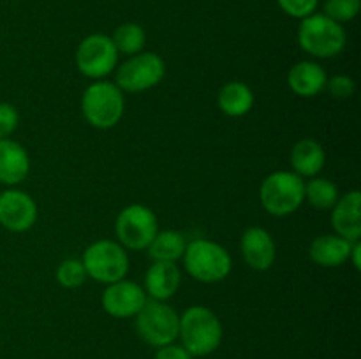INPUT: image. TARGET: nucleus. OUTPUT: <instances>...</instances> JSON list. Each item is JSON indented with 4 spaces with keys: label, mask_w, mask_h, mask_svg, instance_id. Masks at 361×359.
Listing matches in <instances>:
<instances>
[{
    "label": "nucleus",
    "mask_w": 361,
    "mask_h": 359,
    "mask_svg": "<svg viewBox=\"0 0 361 359\" xmlns=\"http://www.w3.org/2000/svg\"><path fill=\"white\" fill-rule=\"evenodd\" d=\"M259 201L274 217H288L305 201V182L293 171L271 172L261 183Z\"/></svg>",
    "instance_id": "obj_4"
},
{
    "label": "nucleus",
    "mask_w": 361,
    "mask_h": 359,
    "mask_svg": "<svg viewBox=\"0 0 361 359\" xmlns=\"http://www.w3.org/2000/svg\"><path fill=\"white\" fill-rule=\"evenodd\" d=\"M331 225L335 232L348 241H360L361 238V194L351 190L338 197L331 208Z\"/></svg>",
    "instance_id": "obj_14"
},
{
    "label": "nucleus",
    "mask_w": 361,
    "mask_h": 359,
    "mask_svg": "<svg viewBox=\"0 0 361 359\" xmlns=\"http://www.w3.org/2000/svg\"><path fill=\"white\" fill-rule=\"evenodd\" d=\"M154 359H192V355L183 345H176L173 341V344L164 345V347H159Z\"/></svg>",
    "instance_id": "obj_29"
},
{
    "label": "nucleus",
    "mask_w": 361,
    "mask_h": 359,
    "mask_svg": "<svg viewBox=\"0 0 361 359\" xmlns=\"http://www.w3.org/2000/svg\"><path fill=\"white\" fill-rule=\"evenodd\" d=\"M147 301L148 296L145 289L136 282L126 280V278L106 285L101 298L104 312L115 319L136 317Z\"/></svg>",
    "instance_id": "obj_11"
},
{
    "label": "nucleus",
    "mask_w": 361,
    "mask_h": 359,
    "mask_svg": "<svg viewBox=\"0 0 361 359\" xmlns=\"http://www.w3.org/2000/svg\"><path fill=\"white\" fill-rule=\"evenodd\" d=\"M328 76L323 67L316 62L295 63L288 74V84L291 92H295L300 97H316L326 88Z\"/></svg>",
    "instance_id": "obj_18"
},
{
    "label": "nucleus",
    "mask_w": 361,
    "mask_h": 359,
    "mask_svg": "<svg viewBox=\"0 0 361 359\" xmlns=\"http://www.w3.org/2000/svg\"><path fill=\"white\" fill-rule=\"evenodd\" d=\"M136 329L152 347L173 344L180 333V315L166 301L148 299L136 315Z\"/></svg>",
    "instance_id": "obj_7"
},
{
    "label": "nucleus",
    "mask_w": 361,
    "mask_h": 359,
    "mask_svg": "<svg viewBox=\"0 0 361 359\" xmlns=\"http://www.w3.org/2000/svg\"><path fill=\"white\" fill-rule=\"evenodd\" d=\"M20 123V115L16 108L7 102H0V139H7L16 130Z\"/></svg>",
    "instance_id": "obj_28"
},
{
    "label": "nucleus",
    "mask_w": 361,
    "mask_h": 359,
    "mask_svg": "<svg viewBox=\"0 0 361 359\" xmlns=\"http://www.w3.org/2000/svg\"><path fill=\"white\" fill-rule=\"evenodd\" d=\"M240 248L245 263L256 271H267L274 266L277 257V246L267 229L259 225L245 229L240 239Z\"/></svg>",
    "instance_id": "obj_13"
},
{
    "label": "nucleus",
    "mask_w": 361,
    "mask_h": 359,
    "mask_svg": "<svg viewBox=\"0 0 361 359\" xmlns=\"http://www.w3.org/2000/svg\"><path fill=\"white\" fill-rule=\"evenodd\" d=\"M37 220V204L23 190L0 194V224L13 232H25Z\"/></svg>",
    "instance_id": "obj_12"
},
{
    "label": "nucleus",
    "mask_w": 361,
    "mask_h": 359,
    "mask_svg": "<svg viewBox=\"0 0 361 359\" xmlns=\"http://www.w3.org/2000/svg\"><path fill=\"white\" fill-rule=\"evenodd\" d=\"M353 243L338 234H324L310 243L309 256L314 264L321 267H338L349 260Z\"/></svg>",
    "instance_id": "obj_17"
},
{
    "label": "nucleus",
    "mask_w": 361,
    "mask_h": 359,
    "mask_svg": "<svg viewBox=\"0 0 361 359\" xmlns=\"http://www.w3.org/2000/svg\"><path fill=\"white\" fill-rule=\"evenodd\" d=\"M217 106L224 115L240 118L254 106V92L242 81H228L217 94Z\"/></svg>",
    "instance_id": "obj_20"
},
{
    "label": "nucleus",
    "mask_w": 361,
    "mask_h": 359,
    "mask_svg": "<svg viewBox=\"0 0 361 359\" xmlns=\"http://www.w3.org/2000/svg\"><path fill=\"white\" fill-rule=\"evenodd\" d=\"M30 171V157L20 143L13 139H0V183L18 185Z\"/></svg>",
    "instance_id": "obj_16"
},
{
    "label": "nucleus",
    "mask_w": 361,
    "mask_h": 359,
    "mask_svg": "<svg viewBox=\"0 0 361 359\" xmlns=\"http://www.w3.org/2000/svg\"><path fill=\"white\" fill-rule=\"evenodd\" d=\"M338 197V187L326 178H312L305 185V199L316 210H331Z\"/></svg>",
    "instance_id": "obj_23"
},
{
    "label": "nucleus",
    "mask_w": 361,
    "mask_h": 359,
    "mask_svg": "<svg viewBox=\"0 0 361 359\" xmlns=\"http://www.w3.org/2000/svg\"><path fill=\"white\" fill-rule=\"evenodd\" d=\"M348 35L344 27L324 14H310L298 27V44L316 58H331L344 51Z\"/></svg>",
    "instance_id": "obj_3"
},
{
    "label": "nucleus",
    "mask_w": 361,
    "mask_h": 359,
    "mask_svg": "<svg viewBox=\"0 0 361 359\" xmlns=\"http://www.w3.org/2000/svg\"><path fill=\"white\" fill-rule=\"evenodd\" d=\"M324 90L330 92L331 97L335 99H349L355 95L356 92V83L351 76H345V74H337L334 77H328L326 88Z\"/></svg>",
    "instance_id": "obj_27"
},
{
    "label": "nucleus",
    "mask_w": 361,
    "mask_h": 359,
    "mask_svg": "<svg viewBox=\"0 0 361 359\" xmlns=\"http://www.w3.org/2000/svg\"><path fill=\"white\" fill-rule=\"evenodd\" d=\"M326 153L319 141L314 137H303L296 141L291 150V165L293 172L302 178H316L324 168Z\"/></svg>",
    "instance_id": "obj_19"
},
{
    "label": "nucleus",
    "mask_w": 361,
    "mask_h": 359,
    "mask_svg": "<svg viewBox=\"0 0 361 359\" xmlns=\"http://www.w3.org/2000/svg\"><path fill=\"white\" fill-rule=\"evenodd\" d=\"M361 9V0H324L323 11L324 16L337 23H348L358 16Z\"/></svg>",
    "instance_id": "obj_25"
},
{
    "label": "nucleus",
    "mask_w": 361,
    "mask_h": 359,
    "mask_svg": "<svg viewBox=\"0 0 361 359\" xmlns=\"http://www.w3.org/2000/svg\"><path fill=\"white\" fill-rule=\"evenodd\" d=\"M118 63V51L111 37L104 34H92L80 42L76 49V67L90 80H102Z\"/></svg>",
    "instance_id": "obj_10"
},
{
    "label": "nucleus",
    "mask_w": 361,
    "mask_h": 359,
    "mask_svg": "<svg viewBox=\"0 0 361 359\" xmlns=\"http://www.w3.org/2000/svg\"><path fill=\"white\" fill-rule=\"evenodd\" d=\"M361 243L360 241H355L353 243V248H351V253H349V260L353 263V266H355L356 271L361 270Z\"/></svg>",
    "instance_id": "obj_30"
},
{
    "label": "nucleus",
    "mask_w": 361,
    "mask_h": 359,
    "mask_svg": "<svg viewBox=\"0 0 361 359\" xmlns=\"http://www.w3.org/2000/svg\"><path fill=\"white\" fill-rule=\"evenodd\" d=\"M111 41L118 55L122 53V55L133 56L143 51L145 44H147V32L137 23H123L116 27Z\"/></svg>",
    "instance_id": "obj_22"
},
{
    "label": "nucleus",
    "mask_w": 361,
    "mask_h": 359,
    "mask_svg": "<svg viewBox=\"0 0 361 359\" xmlns=\"http://www.w3.org/2000/svg\"><path fill=\"white\" fill-rule=\"evenodd\" d=\"M182 259L187 273L201 284L222 282L233 267L228 250L212 239L197 238L187 243Z\"/></svg>",
    "instance_id": "obj_2"
},
{
    "label": "nucleus",
    "mask_w": 361,
    "mask_h": 359,
    "mask_svg": "<svg viewBox=\"0 0 361 359\" xmlns=\"http://www.w3.org/2000/svg\"><path fill=\"white\" fill-rule=\"evenodd\" d=\"M123 109H126L123 92L115 83L108 81L92 83L81 97V113L95 129H113L122 120Z\"/></svg>",
    "instance_id": "obj_5"
},
{
    "label": "nucleus",
    "mask_w": 361,
    "mask_h": 359,
    "mask_svg": "<svg viewBox=\"0 0 361 359\" xmlns=\"http://www.w3.org/2000/svg\"><path fill=\"white\" fill-rule=\"evenodd\" d=\"M187 241L178 231H159L148 245V256L159 263H176L185 252Z\"/></svg>",
    "instance_id": "obj_21"
},
{
    "label": "nucleus",
    "mask_w": 361,
    "mask_h": 359,
    "mask_svg": "<svg viewBox=\"0 0 361 359\" xmlns=\"http://www.w3.org/2000/svg\"><path fill=\"white\" fill-rule=\"evenodd\" d=\"M277 2L279 7L288 16L298 18V20H303V18L314 14L317 11V6H319V0H277Z\"/></svg>",
    "instance_id": "obj_26"
},
{
    "label": "nucleus",
    "mask_w": 361,
    "mask_h": 359,
    "mask_svg": "<svg viewBox=\"0 0 361 359\" xmlns=\"http://www.w3.org/2000/svg\"><path fill=\"white\" fill-rule=\"evenodd\" d=\"M182 284V273H180L176 263H159L155 260L145 275V292L148 299L155 301H168L169 298L178 292Z\"/></svg>",
    "instance_id": "obj_15"
},
{
    "label": "nucleus",
    "mask_w": 361,
    "mask_h": 359,
    "mask_svg": "<svg viewBox=\"0 0 361 359\" xmlns=\"http://www.w3.org/2000/svg\"><path fill=\"white\" fill-rule=\"evenodd\" d=\"M166 74V63L157 53H137L118 67L116 87L127 94H140L157 87Z\"/></svg>",
    "instance_id": "obj_9"
},
{
    "label": "nucleus",
    "mask_w": 361,
    "mask_h": 359,
    "mask_svg": "<svg viewBox=\"0 0 361 359\" xmlns=\"http://www.w3.org/2000/svg\"><path fill=\"white\" fill-rule=\"evenodd\" d=\"M115 232L123 248L147 250L159 232L157 217L145 204H129L116 217Z\"/></svg>",
    "instance_id": "obj_8"
},
{
    "label": "nucleus",
    "mask_w": 361,
    "mask_h": 359,
    "mask_svg": "<svg viewBox=\"0 0 361 359\" xmlns=\"http://www.w3.org/2000/svg\"><path fill=\"white\" fill-rule=\"evenodd\" d=\"M180 340L190 355H208L222 341V324L207 306H189L180 315Z\"/></svg>",
    "instance_id": "obj_1"
},
{
    "label": "nucleus",
    "mask_w": 361,
    "mask_h": 359,
    "mask_svg": "<svg viewBox=\"0 0 361 359\" xmlns=\"http://www.w3.org/2000/svg\"><path fill=\"white\" fill-rule=\"evenodd\" d=\"M81 263L88 277L104 285L122 280L129 271V257L126 248L111 239H99L88 245Z\"/></svg>",
    "instance_id": "obj_6"
},
{
    "label": "nucleus",
    "mask_w": 361,
    "mask_h": 359,
    "mask_svg": "<svg viewBox=\"0 0 361 359\" xmlns=\"http://www.w3.org/2000/svg\"><path fill=\"white\" fill-rule=\"evenodd\" d=\"M88 275L80 259H66L56 267V282L63 289H76L87 282Z\"/></svg>",
    "instance_id": "obj_24"
}]
</instances>
